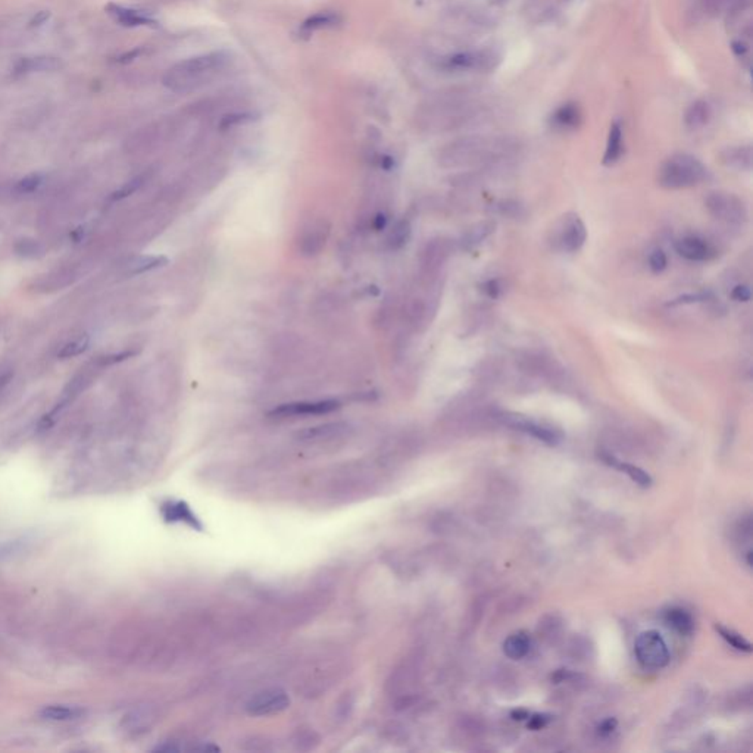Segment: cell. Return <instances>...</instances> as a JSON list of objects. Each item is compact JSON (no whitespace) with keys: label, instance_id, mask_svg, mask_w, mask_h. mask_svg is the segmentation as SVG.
Here are the masks:
<instances>
[{"label":"cell","instance_id":"obj_42","mask_svg":"<svg viewBox=\"0 0 753 753\" xmlns=\"http://www.w3.org/2000/svg\"><path fill=\"white\" fill-rule=\"evenodd\" d=\"M500 284L498 280H488L483 284V292L490 299H498L500 295Z\"/></svg>","mask_w":753,"mask_h":753},{"label":"cell","instance_id":"obj_45","mask_svg":"<svg viewBox=\"0 0 753 753\" xmlns=\"http://www.w3.org/2000/svg\"><path fill=\"white\" fill-rule=\"evenodd\" d=\"M615 727H617V721L612 720V718H609V720L602 722V725L599 727V731L602 732V735H610V732L615 730Z\"/></svg>","mask_w":753,"mask_h":753},{"label":"cell","instance_id":"obj_1","mask_svg":"<svg viewBox=\"0 0 753 753\" xmlns=\"http://www.w3.org/2000/svg\"><path fill=\"white\" fill-rule=\"evenodd\" d=\"M517 145L506 137L466 136L451 141L439 155V164L443 168H476L490 167L510 158Z\"/></svg>","mask_w":753,"mask_h":753},{"label":"cell","instance_id":"obj_11","mask_svg":"<svg viewBox=\"0 0 753 753\" xmlns=\"http://www.w3.org/2000/svg\"><path fill=\"white\" fill-rule=\"evenodd\" d=\"M340 408V403L334 399L317 400V402H296L280 405L268 415L271 418H292V417H309V415H327Z\"/></svg>","mask_w":753,"mask_h":753},{"label":"cell","instance_id":"obj_43","mask_svg":"<svg viewBox=\"0 0 753 753\" xmlns=\"http://www.w3.org/2000/svg\"><path fill=\"white\" fill-rule=\"evenodd\" d=\"M731 297L737 302H747L750 300L752 293L747 286H736L731 292Z\"/></svg>","mask_w":753,"mask_h":753},{"label":"cell","instance_id":"obj_35","mask_svg":"<svg viewBox=\"0 0 753 753\" xmlns=\"http://www.w3.org/2000/svg\"><path fill=\"white\" fill-rule=\"evenodd\" d=\"M89 339L87 337H81V339H77L71 343H67L62 349H60V352L57 353L59 358H74V356H78L81 353H84L87 349H89Z\"/></svg>","mask_w":753,"mask_h":753},{"label":"cell","instance_id":"obj_36","mask_svg":"<svg viewBox=\"0 0 753 753\" xmlns=\"http://www.w3.org/2000/svg\"><path fill=\"white\" fill-rule=\"evenodd\" d=\"M42 182H43V177L40 175V174L27 175L23 180H19L16 182V192L21 193V194L34 193L35 190H38L40 186H42Z\"/></svg>","mask_w":753,"mask_h":753},{"label":"cell","instance_id":"obj_26","mask_svg":"<svg viewBox=\"0 0 753 753\" xmlns=\"http://www.w3.org/2000/svg\"><path fill=\"white\" fill-rule=\"evenodd\" d=\"M40 715H42V718L48 720V721H59V722H65V721H74V720H78L84 715V710L81 708H77V706H68V705H50V706H46L42 709V712H40Z\"/></svg>","mask_w":753,"mask_h":753},{"label":"cell","instance_id":"obj_31","mask_svg":"<svg viewBox=\"0 0 753 753\" xmlns=\"http://www.w3.org/2000/svg\"><path fill=\"white\" fill-rule=\"evenodd\" d=\"M715 630H717V633L727 642V644H730L732 649L740 650V652H746V654L752 652V644L742 634L736 633L735 630L727 628L724 625H718V624L715 625Z\"/></svg>","mask_w":753,"mask_h":753},{"label":"cell","instance_id":"obj_32","mask_svg":"<svg viewBox=\"0 0 753 753\" xmlns=\"http://www.w3.org/2000/svg\"><path fill=\"white\" fill-rule=\"evenodd\" d=\"M167 258L164 256H141L138 259H136L133 262L131 265V273L133 274H141V273H148V271H152V270H156L159 267H164L167 263Z\"/></svg>","mask_w":753,"mask_h":753},{"label":"cell","instance_id":"obj_15","mask_svg":"<svg viewBox=\"0 0 753 753\" xmlns=\"http://www.w3.org/2000/svg\"><path fill=\"white\" fill-rule=\"evenodd\" d=\"M341 24V15L336 11H319L309 15L299 27L300 38H311L315 33L334 28Z\"/></svg>","mask_w":753,"mask_h":753},{"label":"cell","instance_id":"obj_5","mask_svg":"<svg viewBox=\"0 0 753 753\" xmlns=\"http://www.w3.org/2000/svg\"><path fill=\"white\" fill-rule=\"evenodd\" d=\"M587 240V229L580 215L568 212L562 215L551 230L552 246L565 253L578 252Z\"/></svg>","mask_w":753,"mask_h":753},{"label":"cell","instance_id":"obj_19","mask_svg":"<svg viewBox=\"0 0 753 753\" xmlns=\"http://www.w3.org/2000/svg\"><path fill=\"white\" fill-rule=\"evenodd\" d=\"M722 164L737 171H750L753 164V152L750 146L728 148L721 153Z\"/></svg>","mask_w":753,"mask_h":753},{"label":"cell","instance_id":"obj_7","mask_svg":"<svg viewBox=\"0 0 753 753\" xmlns=\"http://www.w3.org/2000/svg\"><path fill=\"white\" fill-rule=\"evenodd\" d=\"M634 655L639 664L646 669H661L669 662V650L662 636L649 630L639 634L634 643Z\"/></svg>","mask_w":753,"mask_h":753},{"label":"cell","instance_id":"obj_39","mask_svg":"<svg viewBox=\"0 0 753 753\" xmlns=\"http://www.w3.org/2000/svg\"><path fill=\"white\" fill-rule=\"evenodd\" d=\"M141 185H143V177H137V178L131 180L130 182H127V185H126L124 187H121L118 192H115L114 196H112V199H114V200H121V199H124V197L133 194V193H134Z\"/></svg>","mask_w":753,"mask_h":753},{"label":"cell","instance_id":"obj_30","mask_svg":"<svg viewBox=\"0 0 753 753\" xmlns=\"http://www.w3.org/2000/svg\"><path fill=\"white\" fill-rule=\"evenodd\" d=\"M411 222L408 219L397 221L389 233V246L395 251L402 249L411 238Z\"/></svg>","mask_w":753,"mask_h":753},{"label":"cell","instance_id":"obj_44","mask_svg":"<svg viewBox=\"0 0 753 753\" xmlns=\"http://www.w3.org/2000/svg\"><path fill=\"white\" fill-rule=\"evenodd\" d=\"M134 355H136V352H130V351H127V352H122V353H116V355L108 356V358H105L104 362H105L106 365H109V363H116V362H121V361L130 359V358L134 356Z\"/></svg>","mask_w":753,"mask_h":753},{"label":"cell","instance_id":"obj_22","mask_svg":"<svg viewBox=\"0 0 753 753\" xmlns=\"http://www.w3.org/2000/svg\"><path fill=\"white\" fill-rule=\"evenodd\" d=\"M622 155V126L620 121H615L609 128L606 150L603 155V165H614L620 160Z\"/></svg>","mask_w":753,"mask_h":753},{"label":"cell","instance_id":"obj_17","mask_svg":"<svg viewBox=\"0 0 753 753\" xmlns=\"http://www.w3.org/2000/svg\"><path fill=\"white\" fill-rule=\"evenodd\" d=\"M349 433V427L343 422H330L318 427H311L299 433V440L304 443H327L337 440Z\"/></svg>","mask_w":753,"mask_h":753},{"label":"cell","instance_id":"obj_14","mask_svg":"<svg viewBox=\"0 0 753 753\" xmlns=\"http://www.w3.org/2000/svg\"><path fill=\"white\" fill-rule=\"evenodd\" d=\"M676 251L681 258L691 262H706L717 255L715 249L706 240L698 236H687L680 238L676 243Z\"/></svg>","mask_w":753,"mask_h":753},{"label":"cell","instance_id":"obj_21","mask_svg":"<svg viewBox=\"0 0 753 753\" xmlns=\"http://www.w3.org/2000/svg\"><path fill=\"white\" fill-rule=\"evenodd\" d=\"M532 637L525 632L511 634L503 642V654L514 661L525 658L532 650Z\"/></svg>","mask_w":753,"mask_h":753},{"label":"cell","instance_id":"obj_37","mask_svg":"<svg viewBox=\"0 0 753 753\" xmlns=\"http://www.w3.org/2000/svg\"><path fill=\"white\" fill-rule=\"evenodd\" d=\"M714 299V295L709 292H700L696 295H683L673 302L668 303V307H678V304H691V303H699V302H708Z\"/></svg>","mask_w":753,"mask_h":753},{"label":"cell","instance_id":"obj_12","mask_svg":"<svg viewBox=\"0 0 753 753\" xmlns=\"http://www.w3.org/2000/svg\"><path fill=\"white\" fill-rule=\"evenodd\" d=\"M454 251V243L447 238H433L421 252V267L427 277L434 278Z\"/></svg>","mask_w":753,"mask_h":753},{"label":"cell","instance_id":"obj_25","mask_svg":"<svg viewBox=\"0 0 753 753\" xmlns=\"http://www.w3.org/2000/svg\"><path fill=\"white\" fill-rule=\"evenodd\" d=\"M710 115V106L708 105V101L696 100L686 111L684 124L688 130H699L708 124Z\"/></svg>","mask_w":753,"mask_h":753},{"label":"cell","instance_id":"obj_2","mask_svg":"<svg viewBox=\"0 0 753 753\" xmlns=\"http://www.w3.org/2000/svg\"><path fill=\"white\" fill-rule=\"evenodd\" d=\"M227 50L197 55L171 67L164 75V86L174 93H192L211 84L231 64Z\"/></svg>","mask_w":753,"mask_h":753},{"label":"cell","instance_id":"obj_34","mask_svg":"<svg viewBox=\"0 0 753 753\" xmlns=\"http://www.w3.org/2000/svg\"><path fill=\"white\" fill-rule=\"evenodd\" d=\"M319 742L317 732L309 728H299L293 737V743L299 750H311Z\"/></svg>","mask_w":753,"mask_h":753},{"label":"cell","instance_id":"obj_23","mask_svg":"<svg viewBox=\"0 0 753 753\" xmlns=\"http://www.w3.org/2000/svg\"><path fill=\"white\" fill-rule=\"evenodd\" d=\"M602 461L606 462L610 466L617 468V470H620L621 473L627 474L636 484H639L642 487H649L650 484H652V477H650L644 470H642V468H639L636 465L627 463V462H620L610 454H602Z\"/></svg>","mask_w":753,"mask_h":753},{"label":"cell","instance_id":"obj_24","mask_svg":"<svg viewBox=\"0 0 753 753\" xmlns=\"http://www.w3.org/2000/svg\"><path fill=\"white\" fill-rule=\"evenodd\" d=\"M496 230V224L493 221H483L476 224L470 230L465 233V236L461 240L462 248L465 251L474 249L478 244H481L487 237H490Z\"/></svg>","mask_w":753,"mask_h":753},{"label":"cell","instance_id":"obj_41","mask_svg":"<svg viewBox=\"0 0 753 753\" xmlns=\"http://www.w3.org/2000/svg\"><path fill=\"white\" fill-rule=\"evenodd\" d=\"M38 243H35L34 240H23L18 243V252L21 255H26V256H34L37 252H38Z\"/></svg>","mask_w":753,"mask_h":753},{"label":"cell","instance_id":"obj_29","mask_svg":"<svg viewBox=\"0 0 753 753\" xmlns=\"http://www.w3.org/2000/svg\"><path fill=\"white\" fill-rule=\"evenodd\" d=\"M164 517L168 521H180V522H186L192 525L193 528H202L197 518L194 517V514L190 511V507L186 503H181V502L168 503L164 507Z\"/></svg>","mask_w":753,"mask_h":753},{"label":"cell","instance_id":"obj_13","mask_svg":"<svg viewBox=\"0 0 753 753\" xmlns=\"http://www.w3.org/2000/svg\"><path fill=\"white\" fill-rule=\"evenodd\" d=\"M330 236V224L327 221H314L303 230L300 237V251L304 256L318 255Z\"/></svg>","mask_w":753,"mask_h":753},{"label":"cell","instance_id":"obj_20","mask_svg":"<svg viewBox=\"0 0 753 753\" xmlns=\"http://www.w3.org/2000/svg\"><path fill=\"white\" fill-rule=\"evenodd\" d=\"M664 621L669 628H673L674 632H677L681 636L691 634V632H693V628H695V622L691 615L687 612L686 609L677 608V606L665 610Z\"/></svg>","mask_w":753,"mask_h":753},{"label":"cell","instance_id":"obj_6","mask_svg":"<svg viewBox=\"0 0 753 753\" xmlns=\"http://www.w3.org/2000/svg\"><path fill=\"white\" fill-rule=\"evenodd\" d=\"M705 207L712 218L727 226H743L747 221V208L744 202L728 192H712L705 199Z\"/></svg>","mask_w":753,"mask_h":753},{"label":"cell","instance_id":"obj_33","mask_svg":"<svg viewBox=\"0 0 753 753\" xmlns=\"http://www.w3.org/2000/svg\"><path fill=\"white\" fill-rule=\"evenodd\" d=\"M496 212L500 215V216H505V218H511V219H520L522 216H525V209L524 207L521 205L520 202L517 200H511V199H505V200H500L498 205L495 207Z\"/></svg>","mask_w":753,"mask_h":753},{"label":"cell","instance_id":"obj_9","mask_svg":"<svg viewBox=\"0 0 753 753\" xmlns=\"http://www.w3.org/2000/svg\"><path fill=\"white\" fill-rule=\"evenodd\" d=\"M495 418L499 419L500 422L506 424L507 427H512V429L515 430H520L522 433H527L533 436L534 439L546 443V444H551V446H555L561 441V434L552 429V427H547V425H543L540 422H536L530 418L527 417H522L520 414H514V412H498L495 414Z\"/></svg>","mask_w":753,"mask_h":753},{"label":"cell","instance_id":"obj_28","mask_svg":"<svg viewBox=\"0 0 753 753\" xmlns=\"http://www.w3.org/2000/svg\"><path fill=\"white\" fill-rule=\"evenodd\" d=\"M62 67L56 57H27L23 59L21 62L16 65V72L19 74H27V72H45V71H56Z\"/></svg>","mask_w":753,"mask_h":753},{"label":"cell","instance_id":"obj_18","mask_svg":"<svg viewBox=\"0 0 753 753\" xmlns=\"http://www.w3.org/2000/svg\"><path fill=\"white\" fill-rule=\"evenodd\" d=\"M158 720V712L152 706H140L134 709L133 712L126 717L124 724L128 732H134V735H140V732H146L149 728L156 722Z\"/></svg>","mask_w":753,"mask_h":753},{"label":"cell","instance_id":"obj_27","mask_svg":"<svg viewBox=\"0 0 753 753\" xmlns=\"http://www.w3.org/2000/svg\"><path fill=\"white\" fill-rule=\"evenodd\" d=\"M581 114L577 105L566 104L562 105L552 116L554 126L559 130H574L580 126Z\"/></svg>","mask_w":753,"mask_h":753},{"label":"cell","instance_id":"obj_16","mask_svg":"<svg viewBox=\"0 0 753 753\" xmlns=\"http://www.w3.org/2000/svg\"><path fill=\"white\" fill-rule=\"evenodd\" d=\"M108 13L115 19L116 23L126 27H156L155 19L145 11H138L133 8H126L121 5L111 4L106 6Z\"/></svg>","mask_w":753,"mask_h":753},{"label":"cell","instance_id":"obj_8","mask_svg":"<svg viewBox=\"0 0 753 753\" xmlns=\"http://www.w3.org/2000/svg\"><path fill=\"white\" fill-rule=\"evenodd\" d=\"M290 706V698L282 688H265L246 702V712L252 717H271Z\"/></svg>","mask_w":753,"mask_h":753},{"label":"cell","instance_id":"obj_38","mask_svg":"<svg viewBox=\"0 0 753 753\" xmlns=\"http://www.w3.org/2000/svg\"><path fill=\"white\" fill-rule=\"evenodd\" d=\"M668 265V259H666V255L662 249H656L652 253H650V258H649V268L652 270V273L655 274H661L662 271H665Z\"/></svg>","mask_w":753,"mask_h":753},{"label":"cell","instance_id":"obj_40","mask_svg":"<svg viewBox=\"0 0 753 753\" xmlns=\"http://www.w3.org/2000/svg\"><path fill=\"white\" fill-rule=\"evenodd\" d=\"M352 708H353V699L351 698L349 693H346V696L343 699H340L337 706H336V717H337V720L344 721L346 718H348L351 715Z\"/></svg>","mask_w":753,"mask_h":753},{"label":"cell","instance_id":"obj_47","mask_svg":"<svg viewBox=\"0 0 753 753\" xmlns=\"http://www.w3.org/2000/svg\"><path fill=\"white\" fill-rule=\"evenodd\" d=\"M547 722V718L546 715H534L533 718H530V722H528V727H532L534 730H540L542 727H544Z\"/></svg>","mask_w":753,"mask_h":753},{"label":"cell","instance_id":"obj_4","mask_svg":"<svg viewBox=\"0 0 753 753\" xmlns=\"http://www.w3.org/2000/svg\"><path fill=\"white\" fill-rule=\"evenodd\" d=\"M478 112L473 100L452 97L440 100L424 114V119L436 130H454L471 121Z\"/></svg>","mask_w":753,"mask_h":753},{"label":"cell","instance_id":"obj_46","mask_svg":"<svg viewBox=\"0 0 753 753\" xmlns=\"http://www.w3.org/2000/svg\"><path fill=\"white\" fill-rule=\"evenodd\" d=\"M385 224H388V216H385V214L380 212V214L375 215V218H374V221H373V227H374L377 231H381V230H384Z\"/></svg>","mask_w":753,"mask_h":753},{"label":"cell","instance_id":"obj_10","mask_svg":"<svg viewBox=\"0 0 753 753\" xmlns=\"http://www.w3.org/2000/svg\"><path fill=\"white\" fill-rule=\"evenodd\" d=\"M499 56L493 50H466L455 53L446 57L444 64L447 68L454 70H474V71H488L498 65Z\"/></svg>","mask_w":753,"mask_h":753},{"label":"cell","instance_id":"obj_3","mask_svg":"<svg viewBox=\"0 0 753 753\" xmlns=\"http://www.w3.org/2000/svg\"><path fill=\"white\" fill-rule=\"evenodd\" d=\"M708 168L688 153H677L668 158L658 171V185L666 190L695 187L708 178Z\"/></svg>","mask_w":753,"mask_h":753}]
</instances>
